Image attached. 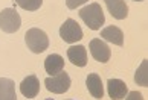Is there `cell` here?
<instances>
[{
  "mask_svg": "<svg viewBox=\"0 0 148 100\" xmlns=\"http://www.w3.org/2000/svg\"><path fill=\"white\" fill-rule=\"evenodd\" d=\"M0 100H17L14 80L0 77Z\"/></svg>",
  "mask_w": 148,
  "mask_h": 100,
  "instance_id": "cell-14",
  "label": "cell"
},
{
  "mask_svg": "<svg viewBox=\"0 0 148 100\" xmlns=\"http://www.w3.org/2000/svg\"><path fill=\"white\" fill-rule=\"evenodd\" d=\"M86 2H89V0H66V5H67L69 9H76L81 5H84Z\"/></svg>",
  "mask_w": 148,
  "mask_h": 100,
  "instance_id": "cell-17",
  "label": "cell"
},
{
  "mask_svg": "<svg viewBox=\"0 0 148 100\" xmlns=\"http://www.w3.org/2000/svg\"><path fill=\"white\" fill-rule=\"evenodd\" d=\"M107 5V9L116 20H124L128 15V6L124 0H104Z\"/></svg>",
  "mask_w": 148,
  "mask_h": 100,
  "instance_id": "cell-10",
  "label": "cell"
},
{
  "mask_svg": "<svg viewBox=\"0 0 148 100\" xmlns=\"http://www.w3.org/2000/svg\"><path fill=\"white\" fill-rule=\"evenodd\" d=\"M70 83H72L70 76H69V73H66V71H60L58 74L46 77V80H45V85L47 88V91H51L53 94L67 93L69 88H70Z\"/></svg>",
  "mask_w": 148,
  "mask_h": 100,
  "instance_id": "cell-3",
  "label": "cell"
},
{
  "mask_svg": "<svg viewBox=\"0 0 148 100\" xmlns=\"http://www.w3.org/2000/svg\"><path fill=\"white\" fill-rule=\"evenodd\" d=\"M86 85H87V90L92 94V97L95 99H102L104 96V86H102V80L101 77L98 76L96 73H90L86 79Z\"/></svg>",
  "mask_w": 148,
  "mask_h": 100,
  "instance_id": "cell-11",
  "label": "cell"
},
{
  "mask_svg": "<svg viewBox=\"0 0 148 100\" xmlns=\"http://www.w3.org/2000/svg\"><path fill=\"white\" fill-rule=\"evenodd\" d=\"M21 26V18L17 11L12 8H6L0 12V29L6 33H15Z\"/></svg>",
  "mask_w": 148,
  "mask_h": 100,
  "instance_id": "cell-4",
  "label": "cell"
},
{
  "mask_svg": "<svg viewBox=\"0 0 148 100\" xmlns=\"http://www.w3.org/2000/svg\"><path fill=\"white\" fill-rule=\"evenodd\" d=\"M125 100H144V96L139 91H131V93H127V99Z\"/></svg>",
  "mask_w": 148,
  "mask_h": 100,
  "instance_id": "cell-18",
  "label": "cell"
},
{
  "mask_svg": "<svg viewBox=\"0 0 148 100\" xmlns=\"http://www.w3.org/2000/svg\"><path fill=\"white\" fill-rule=\"evenodd\" d=\"M134 2H144V0H134Z\"/></svg>",
  "mask_w": 148,
  "mask_h": 100,
  "instance_id": "cell-19",
  "label": "cell"
},
{
  "mask_svg": "<svg viewBox=\"0 0 148 100\" xmlns=\"http://www.w3.org/2000/svg\"><path fill=\"white\" fill-rule=\"evenodd\" d=\"M89 49L92 52V56L95 58V61L98 62H107L108 59H110V49L106 43L99 38H95V40H92L90 44H89Z\"/></svg>",
  "mask_w": 148,
  "mask_h": 100,
  "instance_id": "cell-6",
  "label": "cell"
},
{
  "mask_svg": "<svg viewBox=\"0 0 148 100\" xmlns=\"http://www.w3.org/2000/svg\"><path fill=\"white\" fill-rule=\"evenodd\" d=\"M134 82L138 83L139 86H148V59L142 61L139 68L136 70Z\"/></svg>",
  "mask_w": 148,
  "mask_h": 100,
  "instance_id": "cell-15",
  "label": "cell"
},
{
  "mask_svg": "<svg viewBox=\"0 0 148 100\" xmlns=\"http://www.w3.org/2000/svg\"><path fill=\"white\" fill-rule=\"evenodd\" d=\"M15 5L20 6L21 9H26V11H37L38 8L41 6L43 0H14Z\"/></svg>",
  "mask_w": 148,
  "mask_h": 100,
  "instance_id": "cell-16",
  "label": "cell"
},
{
  "mask_svg": "<svg viewBox=\"0 0 148 100\" xmlns=\"http://www.w3.org/2000/svg\"><path fill=\"white\" fill-rule=\"evenodd\" d=\"M64 68V59L60 56V55L53 53V55H49L45 61V70L47 71V74H52L55 76L58 74L60 71H63Z\"/></svg>",
  "mask_w": 148,
  "mask_h": 100,
  "instance_id": "cell-13",
  "label": "cell"
},
{
  "mask_svg": "<svg viewBox=\"0 0 148 100\" xmlns=\"http://www.w3.org/2000/svg\"><path fill=\"white\" fill-rule=\"evenodd\" d=\"M20 91L26 99H34L37 97V94L40 93V82H38L37 76H28L25 77L23 82L20 83Z\"/></svg>",
  "mask_w": 148,
  "mask_h": 100,
  "instance_id": "cell-7",
  "label": "cell"
},
{
  "mask_svg": "<svg viewBox=\"0 0 148 100\" xmlns=\"http://www.w3.org/2000/svg\"><path fill=\"white\" fill-rule=\"evenodd\" d=\"M46 100H53V99H46Z\"/></svg>",
  "mask_w": 148,
  "mask_h": 100,
  "instance_id": "cell-20",
  "label": "cell"
},
{
  "mask_svg": "<svg viewBox=\"0 0 148 100\" xmlns=\"http://www.w3.org/2000/svg\"><path fill=\"white\" fill-rule=\"evenodd\" d=\"M101 38H104L106 41L114 44V46H122L124 44V33L118 26H107L106 29L101 30Z\"/></svg>",
  "mask_w": 148,
  "mask_h": 100,
  "instance_id": "cell-12",
  "label": "cell"
},
{
  "mask_svg": "<svg viewBox=\"0 0 148 100\" xmlns=\"http://www.w3.org/2000/svg\"><path fill=\"white\" fill-rule=\"evenodd\" d=\"M25 40L29 50L34 53H43L49 47V36L46 35L45 30L37 29V27H32V29L26 32Z\"/></svg>",
  "mask_w": 148,
  "mask_h": 100,
  "instance_id": "cell-2",
  "label": "cell"
},
{
  "mask_svg": "<svg viewBox=\"0 0 148 100\" xmlns=\"http://www.w3.org/2000/svg\"><path fill=\"white\" fill-rule=\"evenodd\" d=\"M70 100H73V99H70Z\"/></svg>",
  "mask_w": 148,
  "mask_h": 100,
  "instance_id": "cell-21",
  "label": "cell"
},
{
  "mask_svg": "<svg viewBox=\"0 0 148 100\" xmlns=\"http://www.w3.org/2000/svg\"><path fill=\"white\" fill-rule=\"evenodd\" d=\"M107 91L108 96L113 100H122L128 93V88L125 85V82H122L121 79H108L107 83Z\"/></svg>",
  "mask_w": 148,
  "mask_h": 100,
  "instance_id": "cell-8",
  "label": "cell"
},
{
  "mask_svg": "<svg viewBox=\"0 0 148 100\" xmlns=\"http://www.w3.org/2000/svg\"><path fill=\"white\" fill-rule=\"evenodd\" d=\"M67 58L76 67L87 65V50L84 46H72L67 49Z\"/></svg>",
  "mask_w": 148,
  "mask_h": 100,
  "instance_id": "cell-9",
  "label": "cell"
},
{
  "mask_svg": "<svg viewBox=\"0 0 148 100\" xmlns=\"http://www.w3.org/2000/svg\"><path fill=\"white\" fill-rule=\"evenodd\" d=\"M60 35H61V38L66 43L73 44V43L79 41L81 38H83V30H81L79 24L76 23L75 20L67 18L63 23V26L60 27Z\"/></svg>",
  "mask_w": 148,
  "mask_h": 100,
  "instance_id": "cell-5",
  "label": "cell"
},
{
  "mask_svg": "<svg viewBox=\"0 0 148 100\" xmlns=\"http://www.w3.org/2000/svg\"><path fill=\"white\" fill-rule=\"evenodd\" d=\"M79 17L92 30H98L106 23V17H104L102 8L98 3H90L86 8H83L79 11Z\"/></svg>",
  "mask_w": 148,
  "mask_h": 100,
  "instance_id": "cell-1",
  "label": "cell"
}]
</instances>
